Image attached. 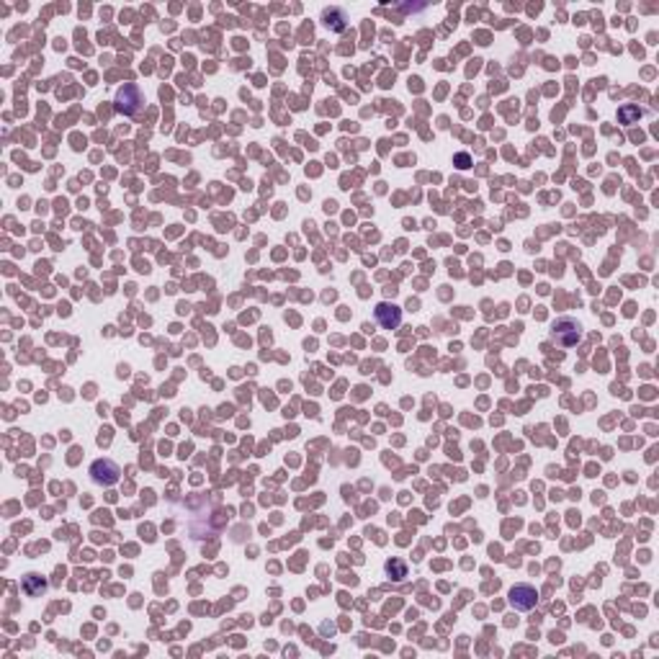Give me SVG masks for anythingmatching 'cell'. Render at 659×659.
Wrapping results in <instances>:
<instances>
[{
	"label": "cell",
	"mask_w": 659,
	"mask_h": 659,
	"mask_svg": "<svg viewBox=\"0 0 659 659\" xmlns=\"http://www.w3.org/2000/svg\"><path fill=\"white\" fill-rule=\"evenodd\" d=\"M551 340L562 348H572L582 340V325L572 317H562L551 325Z\"/></svg>",
	"instance_id": "obj_1"
},
{
	"label": "cell",
	"mask_w": 659,
	"mask_h": 659,
	"mask_svg": "<svg viewBox=\"0 0 659 659\" xmlns=\"http://www.w3.org/2000/svg\"><path fill=\"white\" fill-rule=\"evenodd\" d=\"M145 106V96L134 83H124V88H119L116 93V111L124 116H137Z\"/></svg>",
	"instance_id": "obj_2"
},
{
	"label": "cell",
	"mask_w": 659,
	"mask_h": 659,
	"mask_svg": "<svg viewBox=\"0 0 659 659\" xmlns=\"http://www.w3.org/2000/svg\"><path fill=\"white\" fill-rule=\"evenodd\" d=\"M90 477H93L96 484L111 487V484H116L119 477H121V469H119L114 461H108V458H98V461H93V467H90Z\"/></svg>",
	"instance_id": "obj_3"
},
{
	"label": "cell",
	"mask_w": 659,
	"mask_h": 659,
	"mask_svg": "<svg viewBox=\"0 0 659 659\" xmlns=\"http://www.w3.org/2000/svg\"><path fill=\"white\" fill-rule=\"evenodd\" d=\"M508 600H510V606L515 608V610H533L536 608V603H538V593H536V587L531 585H515L510 590V595H508Z\"/></svg>",
	"instance_id": "obj_4"
},
{
	"label": "cell",
	"mask_w": 659,
	"mask_h": 659,
	"mask_svg": "<svg viewBox=\"0 0 659 659\" xmlns=\"http://www.w3.org/2000/svg\"><path fill=\"white\" fill-rule=\"evenodd\" d=\"M373 314H376V322H379L384 330L399 327V322H402V309L397 307V304H389V301H382Z\"/></svg>",
	"instance_id": "obj_5"
},
{
	"label": "cell",
	"mask_w": 659,
	"mask_h": 659,
	"mask_svg": "<svg viewBox=\"0 0 659 659\" xmlns=\"http://www.w3.org/2000/svg\"><path fill=\"white\" fill-rule=\"evenodd\" d=\"M325 23H327L330 29H335V32H343V29H345V11H340V8L325 11Z\"/></svg>",
	"instance_id": "obj_6"
},
{
	"label": "cell",
	"mask_w": 659,
	"mask_h": 659,
	"mask_svg": "<svg viewBox=\"0 0 659 659\" xmlns=\"http://www.w3.org/2000/svg\"><path fill=\"white\" fill-rule=\"evenodd\" d=\"M386 572H389L392 580H404V577H407V567H404V562H399V559H392V562L386 564Z\"/></svg>",
	"instance_id": "obj_7"
},
{
	"label": "cell",
	"mask_w": 659,
	"mask_h": 659,
	"mask_svg": "<svg viewBox=\"0 0 659 659\" xmlns=\"http://www.w3.org/2000/svg\"><path fill=\"white\" fill-rule=\"evenodd\" d=\"M23 587H26V593H32V595H39V593H44L47 590V585H36V574H29L26 577V582H23Z\"/></svg>",
	"instance_id": "obj_8"
},
{
	"label": "cell",
	"mask_w": 659,
	"mask_h": 659,
	"mask_svg": "<svg viewBox=\"0 0 659 659\" xmlns=\"http://www.w3.org/2000/svg\"><path fill=\"white\" fill-rule=\"evenodd\" d=\"M634 116H641V111H638L636 106L621 108V119H623V124H631V119H634Z\"/></svg>",
	"instance_id": "obj_9"
}]
</instances>
